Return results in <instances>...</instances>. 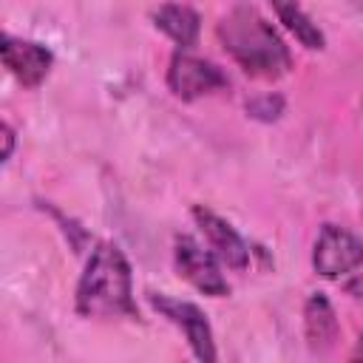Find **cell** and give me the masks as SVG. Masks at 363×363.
I'll use <instances>...</instances> for the list:
<instances>
[{"label":"cell","mask_w":363,"mask_h":363,"mask_svg":"<svg viewBox=\"0 0 363 363\" xmlns=\"http://www.w3.org/2000/svg\"><path fill=\"white\" fill-rule=\"evenodd\" d=\"M193 221H196L199 233L204 235L207 247L218 255L221 264H227L235 272H241V269L250 267V247H247V241L238 235V230L227 218H221L210 207L196 204L193 207Z\"/></svg>","instance_id":"8"},{"label":"cell","mask_w":363,"mask_h":363,"mask_svg":"<svg viewBox=\"0 0 363 363\" xmlns=\"http://www.w3.org/2000/svg\"><path fill=\"white\" fill-rule=\"evenodd\" d=\"M272 3V9H275V14H278V20L295 34V40L301 43V45H306V48H323L326 45V37H323V31L318 28V23H312V17L301 9V3L298 0H269Z\"/></svg>","instance_id":"11"},{"label":"cell","mask_w":363,"mask_h":363,"mask_svg":"<svg viewBox=\"0 0 363 363\" xmlns=\"http://www.w3.org/2000/svg\"><path fill=\"white\" fill-rule=\"evenodd\" d=\"M352 360H363V335L357 337V346H354V352H352Z\"/></svg>","instance_id":"15"},{"label":"cell","mask_w":363,"mask_h":363,"mask_svg":"<svg viewBox=\"0 0 363 363\" xmlns=\"http://www.w3.org/2000/svg\"><path fill=\"white\" fill-rule=\"evenodd\" d=\"M0 54H3L6 71L23 88H40L45 82V77L51 74V65H54L51 48H45L43 43H34V40L11 37V34H3Z\"/></svg>","instance_id":"7"},{"label":"cell","mask_w":363,"mask_h":363,"mask_svg":"<svg viewBox=\"0 0 363 363\" xmlns=\"http://www.w3.org/2000/svg\"><path fill=\"white\" fill-rule=\"evenodd\" d=\"M74 306L82 318H133V272L113 241H99L79 275Z\"/></svg>","instance_id":"2"},{"label":"cell","mask_w":363,"mask_h":363,"mask_svg":"<svg viewBox=\"0 0 363 363\" xmlns=\"http://www.w3.org/2000/svg\"><path fill=\"white\" fill-rule=\"evenodd\" d=\"M0 130H3V162H9L14 153V128L9 122H3Z\"/></svg>","instance_id":"14"},{"label":"cell","mask_w":363,"mask_h":363,"mask_svg":"<svg viewBox=\"0 0 363 363\" xmlns=\"http://www.w3.org/2000/svg\"><path fill=\"white\" fill-rule=\"evenodd\" d=\"M312 267L320 278H343L363 267V238L346 227L323 224L315 247H312Z\"/></svg>","instance_id":"4"},{"label":"cell","mask_w":363,"mask_h":363,"mask_svg":"<svg viewBox=\"0 0 363 363\" xmlns=\"http://www.w3.org/2000/svg\"><path fill=\"white\" fill-rule=\"evenodd\" d=\"M303 335H306V346L318 354L329 352L340 337L335 306L323 292H312L303 303Z\"/></svg>","instance_id":"9"},{"label":"cell","mask_w":363,"mask_h":363,"mask_svg":"<svg viewBox=\"0 0 363 363\" xmlns=\"http://www.w3.org/2000/svg\"><path fill=\"white\" fill-rule=\"evenodd\" d=\"M153 26L170 37L182 51L193 48L199 43V31H201V17L196 9L184 6V3H164L153 11Z\"/></svg>","instance_id":"10"},{"label":"cell","mask_w":363,"mask_h":363,"mask_svg":"<svg viewBox=\"0 0 363 363\" xmlns=\"http://www.w3.org/2000/svg\"><path fill=\"white\" fill-rule=\"evenodd\" d=\"M230 82L224 77V71L201 57H193L187 51H176L170 57L167 65V88L176 99L182 102H193L201 96H210L216 91H224Z\"/></svg>","instance_id":"5"},{"label":"cell","mask_w":363,"mask_h":363,"mask_svg":"<svg viewBox=\"0 0 363 363\" xmlns=\"http://www.w3.org/2000/svg\"><path fill=\"white\" fill-rule=\"evenodd\" d=\"M343 292H346L349 298H354V301H363V272H354V275L343 284Z\"/></svg>","instance_id":"13"},{"label":"cell","mask_w":363,"mask_h":363,"mask_svg":"<svg viewBox=\"0 0 363 363\" xmlns=\"http://www.w3.org/2000/svg\"><path fill=\"white\" fill-rule=\"evenodd\" d=\"M247 113L252 119H261V122H272L284 113V96L281 94H261V96H252L247 99Z\"/></svg>","instance_id":"12"},{"label":"cell","mask_w":363,"mask_h":363,"mask_svg":"<svg viewBox=\"0 0 363 363\" xmlns=\"http://www.w3.org/2000/svg\"><path fill=\"white\" fill-rule=\"evenodd\" d=\"M218 40L233 62L255 79H278L292 68L289 45L252 6L227 11L218 23Z\"/></svg>","instance_id":"1"},{"label":"cell","mask_w":363,"mask_h":363,"mask_svg":"<svg viewBox=\"0 0 363 363\" xmlns=\"http://www.w3.org/2000/svg\"><path fill=\"white\" fill-rule=\"evenodd\" d=\"M173 261H176V269L179 275L193 286L199 289L201 295H210V298H224L230 292V284L221 272V261L218 255L199 244L193 235H176L173 238Z\"/></svg>","instance_id":"3"},{"label":"cell","mask_w":363,"mask_h":363,"mask_svg":"<svg viewBox=\"0 0 363 363\" xmlns=\"http://www.w3.org/2000/svg\"><path fill=\"white\" fill-rule=\"evenodd\" d=\"M147 303L162 315L167 318L173 326H179L187 337V346L190 352L199 357V360H216V340H213V329H210V320L207 315L190 303V301H179V298H170L164 292H147Z\"/></svg>","instance_id":"6"}]
</instances>
